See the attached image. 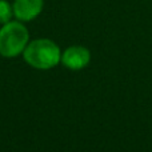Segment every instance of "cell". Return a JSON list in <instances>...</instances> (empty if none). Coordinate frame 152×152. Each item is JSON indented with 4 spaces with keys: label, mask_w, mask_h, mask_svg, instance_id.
Wrapping results in <instances>:
<instances>
[{
    "label": "cell",
    "mask_w": 152,
    "mask_h": 152,
    "mask_svg": "<svg viewBox=\"0 0 152 152\" xmlns=\"http://www.w3.org/2000/svg\"><path fill=\"white\" fill-rule=\"evenodd\" d=\"M24 59L31 67L37 69H50L61 60L59 47L48 39H37L24 48Z\"/></svg>",
    "instance_id": "cell-1"
},
{
    "label": "cell",
    "mask_w": 152,
    "mask_h": 152,
    "mask_svg": "<svg viewBox=\"0 0 152 152\" xmlns=\"http://www.w3.org/2000/svg\"><path fill=\"white\" fill-rule=\"evenodd\" d=\"M28 43V31L19 21H8L0 29V55L13 58L23 52Z\"/></svg>",
    "instance_id": "cell-2"
},
{
    "label": "cell",
    "mask_w": 152,
    "mask_h": 152,
    "mask_svg": "<svg viewBox=\"0 0 152 152\" xmlns=\"http://www.w3.org/2000/svg\"><path fill=\"white\" fill-rule=\"evenodd\" d=\"M91 53L81 45H74L67 48L61 55V61L69 69H81L89 63Z\"/></svg>",
    "instance_id": "cell-3"
},
{
    "label": "cell",
    "mask_w": 152,
    "mask_h": 152,
    "mask_svg": "<svg viewBox=\"0 0 152 152\" xmlns=\"http://www.w3.org/2000/svg\"><path fill=\"white\" fill-rule=\"evenodd\" d=\"M13 15L23 21L35 19L43 10V0H15L13 1Z\"/></svg>",
    "instance_id": "cell-4"
},
{
    "label": "cell",
    "mask_w": 152,
    "mask_h": 152,
    "mask_svg": "<svg viewBox=\"0 0 152 152\" xmlns=\"http://www.w3.org/2000/svg\"><path fill=\"white\" fill-rule=\"evenodd\" d=\"M13 13V8L10 5V3L5 0H0V23L5 24L11 20Z\"/></svg>",
    "instance_id": "cell-5"
}]
</instances>
